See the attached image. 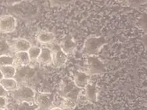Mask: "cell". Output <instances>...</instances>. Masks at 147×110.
I'll use <instances>...</instances> for the list:
<instances>
[{
	"label": "cell",
	"instance_id": "cell-29",
	"mask_svg": "<svg viewBox=\"0 0 147 110\" xmlns=\"http://www.w3.org/2000/svg\"><path fill=\"white\" fill-rule=\"evenodd\" d=\"M3 79V74L1 72V71H0V81H1L2 79Z\"/></svg>",
	"mask_w": 147,
	"mask_h": 110
},
{
	"label": "cell",
	"instance_id": "cell-14",
	"mask_svg": "<svg viewBox=\"0 0 147 110\" xmlns=\"http://www.w3.org/2000/svg\"><path fill=\"white\" fill-rule=\"evenodd\" d=\"M14 58V66H25L30 65L31 61L28 52H16L13 55Z\"/></svg>",
	"mask_w": 147,
	"mask_h": 110
},
{
	"label": "cell",
	"instance_id": "cell-12",
	"mask_svg": "<svg viewBox=\"0 0 147 110\" xmlns=\"http://www.w3.org/2000/svg\"><path fill=\"white\" fill-rule=\"evenodd\" d=\"M10 45L13 52H28L30 48L32 46L29 41L24 38L16 39Z\"/></svg>",
	"mask_w": 147,
	"mask_h": 110
},
{
	"label": "cell",
	"instance_id": "cell-26",
	"mask_svg": "<svg viewBox=\"0 0 147 110\" xmlns=\"http://www.w3.org/2000/svg\"><path fill=\"white\" fill-rule=\"evenodd\" d=\"M9 94V92L5 89V88L2 87V85L0 84V96H7Z\"/></svg>",
	"mask_w": 147,
	"mask_h": 110
},
{
	"label": "cell",
	"instance_id": "cell-19",
	"mask_svg": "<svg viewBox=\"0 0 147 110\" xmlns=\"http://www.w3.org/2000/svg\"><path fill=\"white\" fill-rule=\"evenodd\" d=\"M0 71L3 74V78H14L16 73V67L13 65H7L0 67Z\"/></svg>",
	"mask_w": 147,
	"mask_h": 110
},
{
	"label": "cell",
	"instance_id": "cell-9",
	"mask_svg": "<svg viewBox=\"0 0 147 110\" xmlns=\"http://www.w3.org/2000/svg\"><path fill=\"white\" fill-rule=\"evenodd\" d=\"M52 64L56 68H61L65 65L67 60V55L60 49V45L52 50Z\"/></svg>",
	"mask_w": 147,
	"mask_h": 110
},
{
	"label": "cell",
	"instance_id": "cell-18",
	"mask_svg": "<svg viewBox=\"0 0 147 110\" xmlns=\"http://www.w3.org/2000/svg\"><path fill=\"white\" fill-rule=\"evenodd\" d=\"M12 110H37V107L35 104L27 102H16L11 105Z\"/></svg>",
	"mask_w": 147,
	"mask_h": 110
},
{
	"label": "cell",
	"instance_id": "cell-4",
	"mask_svg": "<svg viewBox=\"0 0 147 110\" xmlns=\"http://www.w3.org/2000/svg\"><path fill=\"white\" fill-rule=\"evenodd\" d=\"M12 11L14 14L23 18H32L37 15L38 8L35 4L31 2L23 1L12 5Z\"/></svg>",
	"mask_w": 147,
	"mask_h": 110
},
{
	"label": "cell",
	"instance_id": "cell-13",
	"mask_svg": "<svg viewBox=\"0 0 147 110\" xmlns=\"http://www.w3.org/2000/svg\"><path fill=\"white\" fill-rule=\"evenodd\" d=\"M85 90L84 96L88 102L92 103H96L98 100V89L95 83H89L85 88H84Z\"/></svg>",
	"mask_w": 147,
	"mask_h": 110
},
{
	"label": "cell",
	"instance_id": "cell-16",
	"mask_svg": "<svg viewBox=\"0 0 147 110\" xmlns=\"http://www.w3.org/2000/svg\"><path fill=\"white\" fill-rule=\"evenodd\" d=\"M52 50L47 47H43L41 48V53L37 59V61L40 64L45 65H49L52 64Z\"/></svg>",
	"mask_w": 147,
	"mask_h": 110
},
{
	"label": "cell",
	"instance_id": "cell-2",
	"mask_svg": "<svg viewBox=\"0 0 147 110\" xmlns=\"http://www.w3.org/2000/svg\"><path fill=\"white\" fill-rule=\"evenodd\" d=\"M107 39L103 36H90L85 40L82 54L85 56H98L99 52L107 43Z\"/></svg>",
	"mask_w": 147,
	"mask_h": 110
},
{
	"label": "cell",
	"instance_id": "cell-30",
	"mask_svg": "<svg viewBox=\"0 0 147 110\" xmlns=\"http://www.w3.org/2000/svg\"><path fill=\"white\" fill-rule=\"evenodd\" d=\"M0 110H7V109H1L0 108Z\"/></svg>",
	"mask_w": 147,
	"mask_h": 110
},
{
	"label": "cell",
	"instance_id": "cell-11",
	"mask_svg": "<svg viewBox=\"0 0 147 110\" xmlns=\"http://www.w3.org/2000/svg\"><path fill=\"white\" fill-rule=\"evenodd\" d=\"M91 75L88 74L84 71H77L74 74L73 81L79 88L84 89L85 87L90 83Z\"/></svg>",
	"mask_w": 147,
	"mask_h": 110
},
{
	"label": "cell",
	"instance_id": "cell-7",
	"mask_svg": "<svg viewBox=\"0 0 147 110\" xmlns=\"http://www.w3.org/2000/svg\"><path fill=\"white\" fill-rule=\"evenodd\" d=\"M54 96L51 92H35L34 104L37 107V110H49L53 107Z\"/></svg>",
	"mask_w": 147,
	"mask_h": 110
},
{
	"label": "cell",
	"instance_id": "cell-10",
	"mask_svg": "<svg viewBox=\"0 0 147 110\" xmlns=\"http://www.w3.org/2000/svg\"><path fill=\"white\" fill-rule=\"evenodd\" d=\"M60 49L68 55L73 53L77 47V43L71 35H66L61 39L60 44Z\"/></svg>",
	"mask_w": 147,
	"mask_h": 110
},
{
	"label": "cell",
	"instance_id": "cell-28",
	"mask_svg": "<svg viewBox=\"0 0 147 110\" xmlns=\"http://www.w3.org/2000/svg\"><path fill=\"white\" fill-rule=\"evenodd\" d=\"M49 110H64L63 108H61L60 106H54V107H52L51 109H49Z\"/></svg>",
	"mask_w": 147,
	"mask_h": 110
},
{
	"label": "cell",
	"instance_id": "cell-21",
	"mask_svg": "<svg viewBox=\"0 0 147 110\" xmlns=\"http://www.w3.org/2000/svg\"><path fill=\"white\" fill-rule=\"evenodd\" d=\"M41 48L37 46H32L28 51V54L29 55L31 62L37 61L40 53H41Z\"/></svg>",
	"mask_w": 147,
	"mask_h": 110
},
{
	"label": "cell",
	"instance_id": "cell-5",
	"mask_svg": "<svg viewBox=\"0 0 147 110\" xmlns=\"http://www.w3.org/2000/svg\"><path fill=\"white\" fill-rule=\"evenodd\" d=\"M36 69L30 65L16 67V73L14 79L18 84H26L36 77Z\"/></svg>",
	"mask_w": 147,
	"mask_h": 110
},
{
	"label": "cell",
	"instance_id": "cell-27",
	"mask_svg": "<svg viewBox=\"0 0 147 110\" xmlns=\"http://www.w3.org/2000/svg\"><path fill=\"white\" fill-rule=\"evenodd\" d=\"M6 1L9 4L14 5V4L18 3H19V2H21V1H26V0H6Z\"/></svg>",
	"mask_w": 147,
	"mask_h": 110
},
{
	"label": "cell",
	"instance_id": "cell-6",
	"mask_svg": "<svg viewBox=\"0 0 147 110\" xmlns=\"http://www.w3.org/2000/svg\"><path fill=\"white\" fill-rule=\"evenodd\" d=\"M85 72L90 75H100L105 71V66L98 56H86Z\"/></svg>",
	"mask_w": 147,
	"mask_h": 110
},
{
	"label": "cell",
	"instance_id": "cell-25",
	"mask_svg": "<svg viewBox=\"0 0 147 110\" xmlns=\"http://www.w3.org/2000/svg\"><path fill=\"white\" fill-rule=\"evenodd\" d=\"M9 106L7 96H0V108L7 109Z\"/></svg>",
	"mask_w": 147,
	"mask_h": 110
},
{
	"label": "cell",
	"instance_id": "cell-1",
	"mask_svg": "<svg viewBox=\"0 0 147 110\" xmlns=\"http://www.w3.org/2000/svg\"><path fill=\"white\" fill-rule=\"evenodd\" d=\"M82 90V88H79L75 84L71 78L65 77L61 81L58 93L62 98L71 100L77 103L79 96Z\"/></svg>",
	"mask_w": 147,
	"mask_h": 110
},
{
	"label": "cell",
	"instance_id": "cell-15",
	"mask_svg": "<svg viewBox=\"0 0 147 110\" xmlns=\"http://www.w3.org/2000/svg\"><path fill=\"white\" fill-rule=\"evenodd\" d=\"M36 37L37 41L42 45L53 44L56 38L53 33L47 31H40Z\"/></svg>",
	"mask_w": 147,
	"mask_h": 110
},
{
	"label": "cell",
	"instance_id": "cell-8",
	"mask_svg": "<svg viewBox=\"0 0 147 110\" xmlns=\"http://www.w3.org/2000/svg\"><path fill=\"white\" fill-rule=\"evenodd\" d=\"M16 27V20L11 15L0 16V33L6 34L13 32Z\"/></svg>",
	"mask_w": 147,
	"mask_h": 110
},
{
	"label": "cell",
	"instance_id": "cell-22",
	"mask_svg": "<svg viewBox=\"0 0 147 110\" xmlns=\"http://www.w3.org/2000/svg\"><path fill=\"white\" fill-rule=\"evenodd\" d=\"M13 65L14 66V58L13 56L5 55V56H0V67Z\"/></svg>",
	"mask_w": 147,
	"mask_h": 110
},
{
	"label": "cell",
	"instance_id": "cell-17",
	"mask_svg": "<svg viewBox=\"0 0 147 110\" xmlns=\"http://www.w3.org/2000/svg\"><path fill=\"white\" fill-rule=\"evenodd\" d=\"M0 84L9 92L16 89L18 86V83L14 78H3L0 81Z\"/></svg>",
	"mask_w": 147,
	"mask_h": 110
},
{
	"label": "cell",
	"instance_id": "cell-3",
	"mask_svg": "<svg viewBox=\"0 0 147 110\" xmlns=\"http://www.w3.org/2000/svg\"><path fill=\"white\" fill-rule=\"evenodd\" d=\"M36 91L26 84H18L16 89L10 92L11 97L16 102H27L34 104Z\"/></svg>",
	"mask_w": 147,
	"mask_h": 110
},
{
	"label": "cell",
	"instance_id": "cell-20",
	"mask_svg": "<svg viewBox=\"0 0 147 110\" xmlns=\"http://www.w3.org/2000/svg\"><path fill=\"white\" fill-rule=\"evenodd\" d=\"M12 52L13 51L10 44L5 40H0V56L5 55L13 56Z\"/></svg>",
	"mask_w": 147,
	"mask_h": 110
},
{
	"label": "cell",
	"instance_id": "cell-23",
	"mask_svg": "<svg viewBox=\"0 0 147 110\" xmlns=\"http://www.w3.org/2000/svg\"><path fill=\"white\" fill-rule=\"evenodd\" d=\"M62 100H63L61 101V106H60L61 108H63V109H73L75 107L77 103L74 101L66 98H62Z\"/></svg>",
	"mask_w": 147,
	"mask_h": 110
},
{
	"label": "cell",
	"instance_id": "cell-24",
	"mask_svg": "<svg viewBox=\"0 0 147 110\" xmlns=\"http://www.w3.org/2000/svg\"><path fill=\"white\" fill-rule=\"evenodd\" d=\"M51 4L54 6H65L71 3L73 0H49Z\"/></svg>",
	"mask_w": 147,
	"mask_h": 110
}]
</instances>
